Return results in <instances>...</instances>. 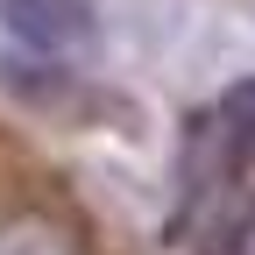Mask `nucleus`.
<instances>
[{
    "mask_svg": "<svg viewBox=\"0 0 255 255\" xmlns=\"http://www.w3.org/2000/svg\"><path fill=\"white\" fill-rule=\"evenodd\" d=\"M199 142L213 156L220 184H234L241 170H255V78L234 85V92H220V107L199 121Z\"/></svg>",
    "mask_w": 255,
    "mask_h": 255,
    "instance_id": "obj_1",
    "label": "nucleus"
},
{
    "mask_svg": "<svg viewBox=\"0 0 255 255\" xmlns=\"http://www.w3.org/2000/svg\"><path fill=\"white\" fill-rule=\"evenodd\" d=\"M0 21L28 50H78L92 36V7L85 0H0Z\"/></svg>",
    "mask_w": 255,
    "mask_h": 255,
    "instance_id": "obj_2",
    "label": "nucleus"
},
{
    "mask_svg": "<svg viewBox=\"0 0 255 255\" xmlns=\"http://www.w3.org/2000/svg\"><path fill=\"white\" fill-rule=\"evenodd\" d=\"M0 255H85V241L71 220H57L43 206H14L0 213Z\"/></svg>",
    "mask_w": 255,
    "mask_h": 255,
    "instance_id": "obj_3",
    "label": "nucleus"
}]
</instances>
